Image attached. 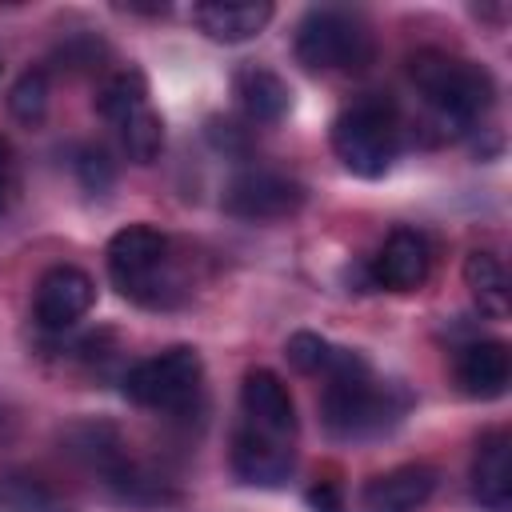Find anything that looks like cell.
I'll return each instance as SVG.
<instances>
[{
	"mask_svg": "<svg viewBox=\"0 0 512 512\" xmlns=\"http://www.w3.org/2000/svg\"><path fill=\"white\" fill-rule=\"evenodd\" d=\"M508 376H512V360H508V344L504 340H472V344H464L456 352V380L476 400L504 396Z\"/></svg>",
	"mask_w": 512,
	"mask_h": 512,
	"instance_id": "cell-12",
	"label": "cell"
},
{
	"mask_svg": "<svg viewBox=\"0 0 512 512\" xmlns=\"http://www.w3.org/2000/svg\"><path fill=\"white\" fill-rule=\"evenodd\" d=\"M284 352H288V360H292V368H296V372L316 376V372H328V364H332V352H336V348H332L328 340H320L316 332H296V336H288Z\"/></svg>",
	"mask_w": 512,
	"mask_h": 512,
	"instance_id": "cell-22",
	"label": "cell"
},
{
	"mask_svg": "<svg viewBox=\"0 0 512 512\" xmlns=\"http://www.w3.org/2000/svg\"><path fill=\"white\" fill-rule=\"evenodd\" d=\"M308 504H312L316 512H344V496H340V488H336L332 480H316V484L308 488Z\"/></svg>",
	"mask_w": 512,
	"mask_h": 512,
	"instance_id": "cell-24",
	"label": "cell"
},
{
	"mask_svg": "<svg viewBox=\"0 0 512 512\" xmlns=\"http://www.w3.org/2000/svg\"><path fill=\"white\" fill-rule=\"evenodd\" d=\"M428 240L412 228H396L372 260V280L392 292H416L428 280Z\"/></svg>",
	"mask_w": 512,
	"mask_h": 512,
	"instance_id": "cell-11",
	"label": "cell"
},
{
	"mask_svg": "<svg viewBox=\"0 0 512 512\" xmlns=\"http://www.w3.org/2000/svg\"><path fill=\"white\" fill-rule=\"evenodd\" d=\"M120 140H124V152L136 164H152L164 148V120L152 108H144V112H136L132 120L120 124Z\"/></svg>",
	"mask_w": 512,
	"mask_h": 512,
	"instance_id": "cell-20",
	"label": "cell"
},
{
	"mask_svg": "<svg viewBox=\"0 0 512 512\" xmlns=\"http://www.w3.org/2000/svg\"><path fill=\"white\" fill-rule=\"evenodd\" d=\"M408 80L432 108V116L444 124V132L468 128L488 104H492V76L468 60H456L448 52L424 48L408 56Z\"/></svg>",
	"mask_w": 512,
	"mask_h": 512,
	"instance_id": "cell-2",
	"label": "cell"
},
{
	"mask_svg": "<svg viewBox=\"0 0 512 512\" xmlns=\"http://www.w3.org/2000/svg\"><path fill=\"white\" fill-rule=\"evenodd\" d=\"M272 20V4L268 0H208L196 8V24L204 36L220 40V44H240L264 32V24Z\"/></svg>",
	"mask_w": 512,
	"mask_h": 512,
	"instance_id": "cell-15",
	"label": "cell"
},
{
	"mask_svg": "<svg viewBox=\"0 0 512 512\" xmlns=\"http://www.w3.org/2000/svg\"><path fill=\"white\" fill-rule=\"evenodd\" d=\"M96 108H100V116H104V120H112V124L120 128L124 120H132L136 112H144V108H148V84H144V76H140L136 68L116 72V76L100 88Z\"/></svg>",
	"mask_w": 512,
	"mask_h": 512,
	"instance_id": "cell-18",
	"label": "cell"
},
{
	"mask_svg": "<svg viewBox=\"0 0 512 512\" xmlns=\"http://www.w3.org/2000/svg\"><path fill=\"white\" fill-rule=\"evenodd\" d=\"M8 108H12V116H16V120L36 124V120L48 112V76H44L40 68H28V72L12 84Z\"/></svg>",
	"mask_w": 512,
	"mask_h": 512,
	"instance_id": "cell-21",
	"label": "cell"
},
{
	"mask_svg": "<svg viewBox=\"0 0 512 512\" xmlns=\"http://www.w3.org/2000/svg\"><path fill=\"white\" fill-rule=\"evenodd\" d=\"M472 492L488 512H512V440L488 432L472 460Z\"/></svg>",
	"mask_w": 512,
	"mask_h": 512,
	"instance_id": "cell-13",
	"label": "cell"
},
{
	"mask_svg": "<svg viewBox=\"0 0 512 512\" xmlns=\"http://www.w3.org/2000/svg\"><path fill=\"white\" fill-rule=\"evenodd\" d=\"M76 172H80V184L88 192H108L112 188V176H116L104 148H84L80 160H76Z\"/></svg>",
	"mask_w": 512,
	"mask_h": 512,
	"instance_id": "cell-23",
	"label": "cell"
},
{
	"mask_svg": "<svg viewBox=\"0 0 512 512\" xmlns=\"http://www.w3.org/2000/svg\"><path fill=\"white\" fill-rule=\"evenodd\" d=\"M224 212L236 216V220H252V224H264V220H284L292 216L300 204H304V188L280 172H268V168H252V172H240L228 188H224Z\"/></svg>",
	"mask_w": 512,
	"mask_h": 512,
	"instance_id": "cell-7",
	"label": "cell"
},
{
	"mask_svg": "<svg viewBox=\"0 0 512 512\" xmlns=\"http://www.w3.org/2000/svg\"><path fill=\"white\" fill-rule=\"evenodd\" d=\"M464 284H468L472 300L480 304V312H488V316L508 312V276H504V264L492 252H468Z\"/></svg>",
	"mask_w": 512,
	"mask_h": 512,
	"instance_id": "cell-17",
	"label": "cell"
},
{
	"mask_svg": "<svg viewBox=\"0 0 512 512\" xmlns=\"http://www.w3.org/2000/svg\"><path fill=\"white\" fill-rule=\"evenodd\" d=\"M396 148H400V128L384 100H356L332 124V152L352 176L364 180L384 176L396 160Z\"/></svg>",
	"mask_w": 512,
	"mask_h": 512,
	"instance_id": "cell-3",
	"label": "cell"
},
{
	"mask_svg": "<svg viewBox=\"0 0 512 512\" xmlns=\"http://www.w3.org/2000/svg\"><path fill=\"white\" fill-rule=\"evenodd\" d=\"M208 136L216 148H240V128L232 120H208Z\"/></svg>",
	"mask_w": 512,
	"mask_h": 512,
	"instance_id": "cell-25",
	"label": "cell"
},
{
	"mask_svg": "<svg viewBox=\"0 0 512 512\" xmlns=\"http://www.w3.org/2000/svg\"><path fill=\"white\" fill-rule=\"evenodd\" d=\"M436 492V472L428 464H404L376 476L364 488V512H416Z\"/></svg>",
	"mask_w": 512,
	"mask_h": 512,
	"instance_id": "cell-14",
	"label": "cell"
},
{
	"mask_svg": "<svg viewBox=\"0 0 512 512\" xmlns=\"http://www.w3.org/2000/svg\"><path fill=\"white\" fill-rule=\"evenodd\" d=\"M372 56V40L364 24L344 8H312L296 28V60L308 72H332V68H364Z\"/></svg>",
	"mask_w": 512,
	"mask_h": 512,
	"instance_id": "cell-5",
	"label": "cell"
},
{
	"mask_svg": "<svg viewBox=\"0 0 512 512\" xmlns=\"http://www.w3.org/2000/svg\"><path fill=\"white\" fill-rule=\"evenodd\" d=\"M200 376H204L200 352L188 344H176V348H164V352L132 364L120 384H124V396L132 404L168 412V408H180L196 396Z\"/></svg>",
	"mask_w": 512,
	"mask_h": 512,
	"instance_id": "cell-6",
	"label": "cell"
},
{
	"mask_svg": "<svg viewBox=\"0 0 512 512\" xmlns=\"http://www.w3.org/2000/svg\"><path fill=\"white\" fill-rule=\"evenodd\" d=\"M232 468H236V476L244 484L276 488L292 472V448L280 436H268V432H256V428H240L232 436Z\"/></svg>",
	"mask_w": 512,
	"mask_h": 512,
	"instance_id": "cell-10",
	"label": "cell"
},
{
	"mask_svg": "<svg viewBox=\"0 0 512 512\" xmlns=\"http://www.w3.org/2000/svg\"><path fill=\"white\" fill-rule=\"evenodd\" d=\"M4 168H8V144L0 140V176H4Z\"/></svg>",
	"mask_w": 512,
	"mask_h": 512,
	"instance_id": "cell-26",
	"label": "cell"
},
{
	"mask_svg": "<svg viewBox=\"0 0 512 512\" xmlns=\"http://www.w3.org/2000/svg\"><path fill=\"white\" fill-rule=\"evenodd\" d=\"M236 96H240V108L248 112V120H256V124H276L292 108L288 84L272 68H256V64L236 72Z\"/></svg>",
	"mask_w": 512,
	"mask_h": 512,
	"instance_id": "cell-16",
	"label": "cell"
},
{
	"mask_svg": "<svg viewBox=\"0 0 512 512\" xmlns=\"http://www.w3.org/2000/svg\"><path fill=\"white\" fill-rule=\"evenodd\" d=\"M240 404H244V416H248V428L256 432H268V436H280V440H292L296 432V408H292V396L284 388V380L268 368H252L240 384Z\"/></svg>",
	"mask_w": 512,
	"mask_h": 512,
	"instance_id": "cell-9",
	"label": "cell"
},
{
	"mask_svg": "<svg viewBox=\"0 0 512 512\" xmlns=\"http://www.w3.org/2000/svg\"><path fill=\"white\" fill-rule=\"evenodd\" d=\"M0 212H4V176H0Z\"/></svg>",
	"mask_w": 512,
	"mask_h": 512,
	"instance_id": "cell-27",
	"label": "cell"
},
{
	"mask_svg": "<svg viewBox=\"0 0 512 512\" xmlns=\"http://www.w3.org/2000/svg\"><path fill=\"white\" fill-rule=\"evenodd\" d=\"M324 376L332 384H328V392L320 400V412H324L328 432L340 436V440L380 436L408 408V396L400 388H392V384H376L368 376V364L348 348L332 352V364H328Z\"/></svg>",
	"mask_w": 512,
	"mask_h": 512,
	"instance_id": "cell-1",
	"label": "cell"
},
{
	"mask_svg": "<svg viewBox=\"0 0 512 512\" xmlns=\"http://www.w3.org/2000/svg\"><path fill=\"white\" fill-rule=\"evenodd\" d=\"M96 300V288L88 280V272L72 268V264H56L40 276L36 284V300H32V312L40 320V328H52V332H64L72 328L80 316H88Z\"/></svg>",
	"mask_w": 512,
	"mask_h": 512,
	"instance_id": "cell-8",
	"label": "cell"
},
{
	"mask_svg": "<svg viewBox=\"0 0 512 512\" xmlns=\"http://www.w3.org/2000/svg\"><path fill=\"white\" fill-rule=\"evenodd\" d=\"M0 508L4 512H68V504L44 480H36L28 472L0 476Z\"/></svg>",
	"mask_w": 512,
	"mask_h": 512,
	"instance_id": "cell-19",
	"label": "cell"
},
{
	"mask_svg": "<svg viewBox=\"0 0 512 512\" xmlns=\"http://www.w3.org/2000/svg\"><path fill=\"white\" fill-rule=\"evenodd\" d=\"M168 236L148 224H128L108 240V276L112 284L140 304H168Z\"/></svg>",
	"mask_w": 512,
	"mask_h": 512,
	"instance_id": "cell-4",
	"label": "cell"
}]
</instances>
